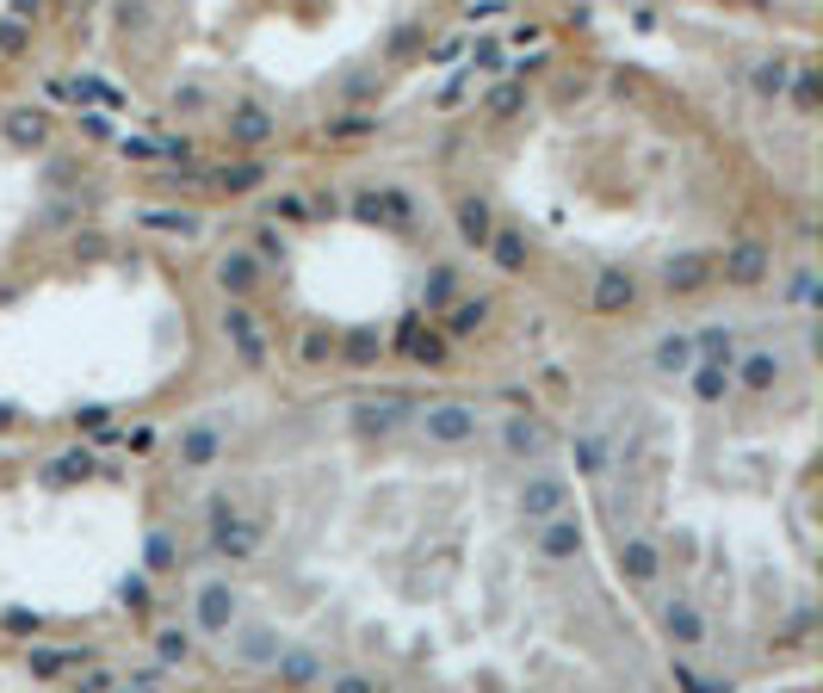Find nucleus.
I'll return each mask as SVG.
<instances>
[{"mask_svg": "<svg viewBox=\"0 0 823 693\" xmlns=\"http://www.w3.org/2000/svg\"><path fill=\"white\" fill-rule=\"evenodd\" d=\"M254 625L323 669L434 688L632 674L576 539L489 440L409 409L286 422L223 483Z\"/></svg>", "mask_w": 823, "mask_h": 693, "instance_id": "nucleus-1", "label": "nucleus"}, {"mask_svg": "<svg viewBox=\"0 0 823 693\" xmlns=\"http://www.w3.org/2000/svg\"><path fill=\"white\" fill-rule=\"evenodd\" d=\"M619 576L718 669L818 625V366L804 328H725L638 366L582 422Z\"/></svg>", "mask_w": 823, "mask_h": 693, "instance_id": "nucleus-2", "label": "nucleus"}, {"mask_svg": "<svg viewBox=\"0 0 823 693\" xmlns=\"http://www.w3.org/2000/svg\"><path fill=\"white\" fill-rule=\"evenodd\" d=\"M464 186L501 242L626 291L688 279L749 230L730 136L613 57H552L496 99Z\"/></svg>", "mask_w": 823, "mask_h": 693, "instance_id": "nucleus-3", "label": "nucleus"}, {"mask_svg": "<svg viewBox=\"0 0 823 693\" xmlns=\"http://www.w3.org/2000/svg\"><path fill=\"white\" fill-rule=\"evenodd\" d=\"M459 13L464 0H99L87 38L161 124L279 143L402 87Z\"/></svg>", "mask_w": 823, "mask_h": 693, "instance_id": "nucleus-4", "label": "nucleus"}, {"mask_svg": "<svg viewBox=\"0 0 823 693\" xmlns=\"http://www.w3.org/2000/svg\"><path fill=\"white\" fill-rule=\"evenodd\" d=\"M192 316L149 260L87 267L0 309V403L69 415L143 397L180 366Z\"/></svg>", "mask_w": 823, "mask_h": 693, "instance_id": "nucleus-5", "label": "nucleus"}, {"mask_svg": "<svg viewBox=\"0 0 823 693\" xmlns=\"http://www.w3.org/2000/svg\"><path fill=\"white\" fill-rule=\"evenodd\" d=\"M75 193L81 161L69 155V136H57L38 118L0 112V272L20 267L25 248L57 223Z\"/></svg>", "mask_w": 823, "mask_h": 693, "instance_id": "nucleus-6", "label": "nucleus"}, {"mask_svg": "<svg viewBox=\"0 0 823 693\" xmlns=\"http://www.w3.org/2000/svg\"><path fill=\"white\" fill-rule=\"evenodd\" d=\"M94 7L99 0H0V81L69 50V38H87Z\"/></svg>", "mask_w": 823, "mask_h": 693, "instance_id": "nucleus-7", "label": "nucleus"}, {"mask_svg": "<svg viewBox=\"0 0 823 693\" xmlns=\"http://www.w3.org/2000/svg\"><path fill=\"white\" fill-rule=\"evenodd\" d=\"M725 7H737V13H762V20H799V25H811V7H818V0H725Z\"/></svg>", "mask_w": 823, "mask_h": 693, "instance_id": "nucleus-8", "label": "nucleus"}]
</instances>
